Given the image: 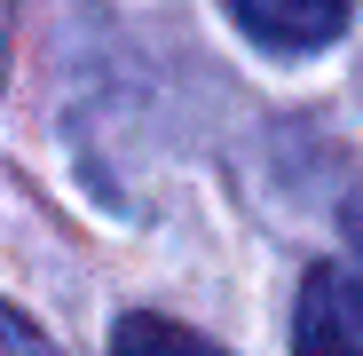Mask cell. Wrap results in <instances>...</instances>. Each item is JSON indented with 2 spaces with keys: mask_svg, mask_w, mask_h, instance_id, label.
Here are the masks:
<instances>
[{
  "mask_svg": "<svg viewBox=\"0 0 363 356\" xmlns=\"http://www.w3.org/2000/svg\"><path fill=\"white\" fill-rule=\"evenodd\" d=\"M292 356H363V269L316 261L292 301Z\"/></svg>",
  "mask_w": 363,
  "mask_h": 356,
  "instance_id": "6da1fadb",
  "label": "cell"
},
{
  "mask_svg": "<svg viewBox=\"0 0 363 356\" xmlns=\"http://www.w3.org/2000/svg\"><path fill=\"white\" fill-rule=\"evenodd\" d=\"M229 16L277 55H308L347 32V0H229Z\"/></svg>",
  "mask_w": 363,
  "mask_h": 356,
  "instance_id": "7a4b0ae2",
  "label": "cell"
},
{
  "mask_svg": "<svg viewBox=\"0 0 363 356\" xmlns=\"http://www.w3.org/2000/svg\"><path fill=\"white\" fill-rule=\"evenodd\" d=\"M111 356H229V348H213L206 333L174 325V317H150V309H135V317H118V333H111Z\"/></svg>",
  "mask_w": 363,
  "mask_h": 356,
  "instance_id": "3957f363",
  "label": "cell"
},
{
  "mask_svg": "<svg viewBox=\"0 0 363 356\" xmlns=\"http://www.w3.org/2000/svg\"><path fill=\"white\" fill-rule=\"evenodd\" d=\"M0 356H55V348L40 340V325H32L24 309H9V301H0Z\"/></svg>",
  "mask_w": 363,
  "mask_h": 356,
  "instance_id": "277c9868",
  "label": "cell"
},
{
  "mask_svg": "<svg viewBox=\"0 0 363 356\" xmlns=\"http://www.w3.org/2000/svg\"><path fill=\"white\" fill-rule=\"evenodd\" d=\"M340 230H347V246H355V261H363V183L347 190V206H340ZM347 261V269H355Z\"/></svg>",
  "mask_w": 363,
  "mask_h": 356,
  "instance_id": "5b68a950",
  "label": "cell"
}]
</instances>
